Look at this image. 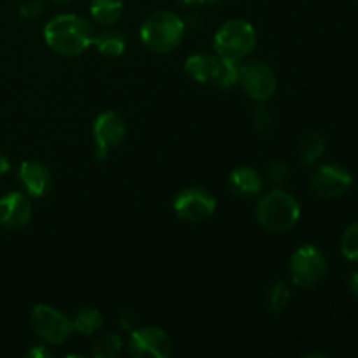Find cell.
Returning a JSON list of instances; mask_svg holds the SVG:
<instances>
[{
	"label": "cell",
	"instance_id": "1",
	"mask_svg": "<svg viewBox=\"0 0 358 358\" xmlns=\"http://www.w3.org/2000/svg\"><path fill=\"white\" fill-rule=\"evenodd\" d=\"M96 37L93 23L77 14H59L44 27L45 44L62 56H79Z\"/></svg>",
	"mask_w": 358,
	"mask_h": 358
},
{
	"label": "cell",
	"instance_id": "6",
	"mask_svg": "<svg viewBox=\"0 0 358 358\" xmlns=\"http://www.w3.org/2000/svg\"><path fill=\"white\" fill-rule=\"evenodd\" d=\"M30 325L35 334L48 345H63L72 336V322L56 308L37 304L30 313Z\"/></svg>",
	"mask_w": 358,
	"mask_h": 358
},
{
	"label": "cell",
	"instance_id": "32",
	"mask_svg": "<svg viewBox=\"0 0 358 358\" xmlns=\"http://www.w3.org/2000/svg\"><path fill=\"white\" fill-rule=\"evenodd\" d=\"M49 2H55V3H69V2H73V0H49Z\"/></svg>",
	"mask_w": 358,
	"mask_h": 358
},
{
	"label": "cell",
	"instance_id": "14",
	"mask_svg": "<svg viewBox=\"0 0 358 358\" xmlns=\"http://www.w3.org/2000/svg\"><path fill=\"white\" fill-rule=\"evenodd\" d=\"M229 189L238 198H254L262 191V178L254 168L240 166L231 171Z\"/></svg>",
	"mask_w": 358,
	"mask_h": 358
},
{
	"label": "cell",
	"instance_id": "18",
	"mask_svg": "<svg viewBox=\"0 0 358 358\" xmlns=\"http://www.w3.org/2000/svg\"><path fill=\"white\" fill-rule=\"evenodd\" d=\"M325 152V138L317 131H311L304 135L299 143V157L304 164L311 166L317 163Z\"/></svg>",
	"mask_w": 358,
	"mask_h": 358
},
{
	"label": "cell",
	"instance_id": "16",
	"mask_svg": "<svg viewBox=\"0 0 358 358\" xmlns=\"http://www.w3.org/2000/svg\"><path fill=\"white\" fill-rule=\"evenodd\" d=\"M91 16L101 27H110L119 17L122 16L124 10V2L122 0H93L91 2Z\"/></svg>",
	"mask_w": 358,
	"mask_h": 358
},
{
	"label": "cell",
	"instance_id": "28",
	"mask_svg": "<svg viewBox=\"0 0 358 358\" xmlns=\"http://www.w3.org/2000/svg\"><path fill=\"white\" fill-rule=\"evenodd\" d=\"M28 357L30 358H49L52 357L51 350H48L45 346H35V348H31L30 352H28Z\"/></svg>",
	"mask_w": 358,
	"mask_h": 358
},
{
	"label": "cell",
	"instance_id": "20",
	"mask_svg": "<svg viewBox=\"0 0 358 358\" xmlns=\"http://www.w3.org/2000/svg\"><path fill=\"white\" fill-rule=\"evenodd\" d=\"M238 80H240V66H238L236 59L222 58L220 56L219 69H217L213 84L220 87V90H231L233 86H236Z\"/></svg>",
	"mask_w": 358,
	"mask_h": 358
},
{
	"label": "cell",
	"instance_id": "21",
	"mask_svg": "<svg viewBox=\"0 0 358 358\" xmlns=\"http://www.w3.org/2000/svg\"><path fill=\"white\" fill-rule=\"evenodd\" d=\"M122 350V339L121 336L115 332H107L101 334L100 338L94 339L93 346H91V353L96 358H114L119 355Z\"/></svg>",
	"mask_w": 358,
	"mask_h": 358
},
{
	"label": "cell",
	"instance_id": "2",
	"mask_svg": "<svg viewBox=\"0 0 358 358\" xmlns=\"http://www.w3.org/2000/svg\"><path fill=\"white\" fill-rule=\"evenodd\" d=\"M255 217L264 231L282 234L296 226L301 217V208L294 196L276 187L262 196L255 208Z\"/></svg>",
	"mask_w": 358,
	"mask_h": 358
},
{
	"label": "cell",
	"instance_id": "23",
	"mask_svg": "<svg viewBox=\"0 0 358 358\" xmlns=\"http://www.w3.org/2000/svg\"><path fill=\"white\" fill-rule=\"evenodd\" d=\"M341 252L348 261L358 262V222L352 224L343 234Z\"/></svg>",
	"mask_w": 358,
	"mask_h": 358
},
{
	"label": "cell",
	"instance_id": "3",
	"mask_svg": "<svg viewBox=\"0 0 358 358\" xmlns=\"http://www.w3.org/2000/svg\"><path fill=\"white\" fill-rule=\"evenodd\" d=\"M185 34V23L170 10H157L150 14L140 28V37L147 49L159 55L175 51Z\"/></svg>",
	"mask_w": 358,
	"mask_h": 358
},
{
	"label": "cell",
	"instance_id": "33",
	"mask_svg": "<svg viewBox=\"0 0 358 358\" xmlns=\"http://www.w3.org/2000/svg\"><path fill=\"white\" fill-rule=\"evenodd\" d=\"M212 2H217V0H212Z\"/></svg>",
	"mask_w": 358,
	"mask_h": 358
},
{
	"label": "cell",
	"instance_id": "19",
	"mask_svg": "<svg viewBox=\"0 0 358 358\" xmlns=\"http://www.w3.org/2000/svg\"><path fill=\"white\" fill-rule=\"evenodd\" d=\"M101 325H103V317H101L100 311L93 310V308L80 310L72 322L73 332H77L80 336L96 334L101 329Z\"/></svg>",
	"mask_w": 358,
	"mask_h": 358
},
{
	"label": "cell",
	"instance_id": "10",
	"mask_svg": "<svg viewBox=\"0 0 358 358\" xmlns=\"http://www.w3.org/2000/svg\"><path fill=\"white\" fill-rule=\"evenodd\" d=\"M129 353L133 357L168 358L173 353V345L170 336L159 327L133 329Z\"/></svg>",
	"mask_w": 358,
	"mask_h": 358
},
{
	"label": "cell",
	"instance_id": "26",
	"mask_svg": "<svg viewBox=\"0 0 358 358\" xmlns=\"http://www.w3.org/2000/svg\"><path fill=\"white\" fill-rule=\"evenodd\" d=\"M271 121H273V117H271V114L268 112V108L259 107L257 110H255L254 122H255V128H257L259 131H266V129H269Z\"/></svg>",
	"mask_w": 358,
	"mask_h": 358
},
{
	"label": "cell",
	"instance_id": "22",
	"mask_svg": "<svg viewBox=\"0 0 358 358\" xmlns=\"http://www.w3.org/2000/svg\"><path fill=\"white\" fill-rule=\"evenodd\" d=\"M290 301V289L285 282L273 283L268 292V306L273 313H280L287 308Z\"/></svg>",
	"mask_w": 358,
	"mask_h": 358
},
{
	"label": "cell",
	"instance_id": "13",
	"mask_svg": "<svg viewBox=\"0 0 358 358\" xmlns=\"http://www.w3.org/2000/svg\"><path fill=\"white\" fill-rule=\"evenodd\" d=\"M17 177H20V182L24 187V191L30 196H34V198H42L52 187L51 171L41 161H23L20 171H17Z\"/></svg>",
	"mask_w": 358,
	"mask_h": 358
},
{
	"label": "cell",
	"instance_id": "29",
	"mask_svg": "<svg viewBox=\"0 0 358 358\" xmlns=\"http://www.w3.org/2000/svg\"><path fill=\"white\" fill-rule=\"evenodd\" d=\"M348 287H350V292H352L355 297H358V269L357 271L350 273Z\"/></svg>",
	"mask_w": 358,
	"mask_h": 358
},
{
	"label": "cell",
	"instance_id": "17",
	"mask_svg": "<svg viewBox=\"0 0 358 358\" xmlns=\"http://www.w3.org/2000/svg\"><path fill=\"white\" fill-rule=\"evenodd\" d=\"M94 45L105 58H119L126 51V41L122 34L115 30H105L94 37Z\"/></svg>",
	"mask_w": 358,
	"mask_h": 358
},
{
	"label": "cell",
	"instance_id": "27",
	"mask_svg": "<svg viewBox=\"0 0 358 358\" xmlns=\"http://www.w3.org/2000/svg\"><path fill=\"white\" fill-rule=\"evenodd\" d=\"M119 324H121V327L124 329V331H133L136 324L135 313H131V311H124V313L121 315V318H119Z\"/></svg>",
	"mask_w": 358,
	"mask_h": 358
},
{
	"label": "cell",
	"instance_id": "5",
	"mask_svg": "<svg viewBox=\"0 0 358 358\" xmlns=\"http://www.w3.org/2000/svg\"><path fill=\"white\" fill-rule=\"evenodd\" d=\"M290 275L299 289H313L327 276V259L313 245H303L290 257Z\"/></svg>",
	"mask_w": 358,
	"mask_h": 358
},
{
	"label": "cell",
	"instance_id": "31",
	"mask_svg": "<svg viewBox=\"0 0 358 358\" xmlns=\"http://www.w3.org/2000/svg\"><path fill=\"white\" fill-rule=\"evenodd\" d=\"M182 6H199V3H206L212 2V0H178Z\"/></svg>",
	"mask_w": 358,
	"mask_h": 358
},
{
	"label": "cell",
	"instance_id": "30",
	"mask_svg": "<svg viewBox=\"0 0 358 358\" xmlns=\"http://www.w3.org/2000/svg\"><path fill=\"white\" fill-rule=\"evenodd\" d=\"M10 170V163L9 159H7V156H3L2 152H0V175L7 173V171Z\"/></svg>",
	"mask_w": 358,
	"mask_h": 358
},
{
	"label": "cell",
	"instance_id": "11",
	"mask_svg": "<svg viewBox=\"0 0 358 358\" xmlns=\"http://www.w3.org/2000/svg\"><path fill=\"white\" fill-rule=\"evenodd\" d=\"M93 135L96 140V152L94 157L98 161H105L110 154V149L117 147L126 136L124 121L115 112H103L94 119Z\"/></svg>",
	"mask_w": 358,
	"mask_h": 358
},
{
	"label": "cell",
	"instance_id": "25",
	"mask_svg": "<svg viewBox=\"0 0 358 358\" xmlns=\"http://www.w3.org/2000/svg\"><path fill=\"white\" fill-rule=\"evenodd\" d=\"M44 13V0H24L20 7V14L24 20H35Z\"/></svg>",
	"mask_w": 358,
	"mask_h": 358
},
{
	"label": "cell",
	"instance_id": "15",
	"mask_svg": "<svg viewBox=\"0 0 358 358\" xmlns=\"http://www.w3.org/2000/svg\"><path fill=\"white\" fill-rule=\"evenodd\" d=\"M219 59L220 56L198 52V55H192L185 59L184 70L192 80H196V83H213L217 69H219Z\"/></svg>",
	"mask_w": 358,
	"mask_h": 358
},
{
	"label": "cell",
	"instance_id": "24",
	"mask_svg": "<svg viewBox=\"0 0 358 358\" xmlns=\"http://www.w3.org/2000/svg\"><path fill=\"white\" fill-rule=\"evenodd\" d=\"M289 173H290L289 166H287L285 163H282V161H278V163H273L271 166H269L268 180L271 182L273 185L278 187V185L285 184L287 178H289Z\"/></svg>",
	"mask_w": 358,
	"mask_h": 358
},
{
	"label": "cell",
	"instance_id": "7",
	"mask_svg": "<svg viewBox=\"0 0 358 358\" xmlns=\"http://www.w3.org/2000/svg\"><path fill=\"white\" fill-rule=\"evenodd\" d=\"M245 93L255 101H268L276 93V73L268 63L250 62L240 66V80Z\"/></svg>",
	"mask_w": 358,
	"mask_h": 358
},
{
	"label": "cell",
	"instance_id": "4",
	"mask_svg": "<svg viewBox=\"0 0 358 358\" xmlns=\"http://www.w3.org/2000/svg\"><path fill=\"white\" fill-rule=\"evenodd\" d=\"M257 42L254 27L245 20H229L217 30L213 49L217 55L229 59H241L250 55Z\"/></svg>",
	"mask_w": 358,
	"mask_h": 358
},
{
	"label": "cell",
	"instance_id": "12",
	"mask_svg": "<svg viewBox=\"0 0 358 358\" xmlns=\"http://www.w3.org/2000/svg\"><path fill=\"white\" fill-rule=\"evenodd\" d=\"M34 215L30 199L21 192H9L0 198V226L9 231L23 229Z\"/></svg>",
	"mask_w": 358,
	"mask_h": 358
},
{
	"label": "cell",
	"instance_id": "8",
	"mask_svg": "<svg viewBox=\"0 0 358 358\" xmlns=\"http://www.w3.org/2000/svg\"><path fill=\"white\" fill-rule=\"evenodd\" d=\"M215 198L206 189L189 187L178 192L173 201V210L182 220L199 224L215 213Z\"/></svg>",
	"mask_w": 358,
	"mask_h": 358
},
{
	"label": "cell",
	"instance_id": "9",
	"mask_svg": "<svg viewBox=\"0 0 358 358\" xmlns=\"http://www.w3.org/2000/svg\"><path fill=\"white\" fill-rule=\"evenodd\" d=\"M310 184L320 198L336 199L350 191L353 185V177L346 168L339 164H324L315 171Z\"/></svg>",
	"mask_w": 358,
	"mask_h": 358
}]
</instances>
